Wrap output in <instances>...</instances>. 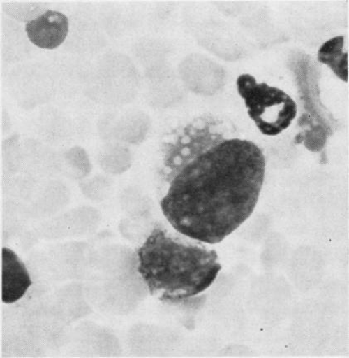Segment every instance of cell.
Listing matches in <instances>:
<instances>
[{
  "label": "cell",
  "mask_w": 349,
  "mask_h": 358,
  "mask_svg": "<svg viewBox=\"0 0 349 358\" xmlns=\"http://www.w3.org/2000/svg\"><path fill=\"white\" fill-rule=\"evenodd\" d=\"M163 162L161 209L182 236L218 244L253 213L266 158L231 123L210 115L194 119L163 144Z\"/></svg>",
  "instance_id": "1"
},
{
  "label": "cell",
  "mask_w": 349,
  "mask_h": 358,
  "mask_svg": "<svg viewBox=\"0 0 349 358\" xmlns=\"http://www.w3.org/2000/svg\"><path fill=\"white\" fill-rule=\"evenodd\" d=\"M137 271L149 294L179 304L209 289L222 265L216 251L157 227L136 252Z\"/></svg>",
  "instance_id": "2"
},
{
  "label": "cell",
  "mask_w": 349,
  "mask_h": 358,
  "mask_svg": "<svg viewBox=\"0 0 349 358\" xmlns=\"http://www.w3.org/2000/svg\"><path fill=\"white\" fill-rule=\"evenodd\" d=\"M238 94L244 99L247 113L263 135L274 136L288 128L297 114L295 101L280 88L258 83L250 74L237 80Z\"/></svg>",
  "instance_id": "3"
},
{
  "label": "cell",
  "mask_w": 349,
  "mask_h": 358,
  "mask_svg": "<svg viewBox=\"0 0 349 358\" xmlns=\"http://www.w3.org/2000/svg\"><path fill=\"white\" fill-rule=\"evenodd\" d=\"M25 30L34 45L44 50H54L67 38L69 21L67 16L60 12L47 10L28 22Z\"/></svg>",
  "instance_id": "4"
},
{
  "label": "cell",
  "mask_w": 349,
  "mask_h": 358,
  "mask_svg": "<svg viewBox=\"0 0 349 358\" xmlns=\"http://www.w3.org/2000/svg\"><path fill=\"white\" fill-rule=\"evenodd\" d=\"M32 285L28 269L14 251L2 250L1 299L6 304L20 301Z\"/></svg>",
  "instance_id": "5"
},
{
  "label": "cell",
  "mask_w": 349,
  "mask_h": 358,
  "mask_svg": "<svg viewBox=\"0 0 349 358\" xmlns=\"http://www.w3.org/2000/svg\"><path fill=\"white\" fill-rule=\"evenodd\" d=\"M344 37H335L327 41L320 48L318 59L321 63L328 65L339 78L347 82L348 55L343 52Z\"/></svg>",
  "instance_id": "6"
}]
</instances>
